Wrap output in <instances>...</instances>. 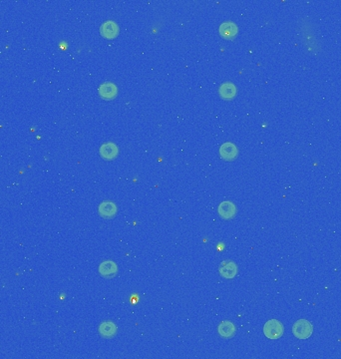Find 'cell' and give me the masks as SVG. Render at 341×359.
I'll return each mask as SVG.
<instances>
[{
	"label": "cell",
	"mask_w": 341,
	"mask_h": 359,
	"mask_svg": "<svg viewBox=\"0 0 341 359\" xmlns=\"http://www.w3.org/2000/svg\"><path fill=\"white\" fill-rule=\"evenodd\" d=\"M284 333L283 323L278 320H270L264 326V334L268 340H279Z\"/></svg>",
	"instance_id": "cell-1"
},
{
	"label": "cell",
	"mask_w": 341,
	"mask_h": 359,
	"mask_svg": "<svg viewBox=\"0 0 341 359\" xmlns=\"http://www.w3.org/2000/svg\"><path fill=\"white\" fill-rule=\"evenodd\" d=\"M313 327L311 323L306 320L297 321L292 326V333L298 340H307L311 336Z\"/></svg>",
	"instance_id": "cell-2"
},
{
	"label": "cell",
	"mask_w": 341,
	"mask_h": 359,
	"mask_svg": "<svg viewBox=\"0 0 341 359\" xmlns=\"http://www.w3.org/2000/svg\"><path fill=\"white\" fill-rule=\"evenodd\" d=\"M219 272L221 277L227 280H232L238 276L239 266L232 261H224L219 266Z\"/></svg>",
	"instance_id": "cell-3"
},
{
	"label": "cell",
	"mask_w": 341,
	"mask_h": 359,
	"mask_svg": "<svg viewBox=\"0 0 341 359\" xmlns=\"http://www.w3.org/2000/svg\"><path fill=\"white\" fill-rule=\"evenodd\" d=\"M98 271L102 278L110 280L117 276L119 272V267L117 264L113 261H104L99 265Z\"/></svg>",
	"instance_id": "cell-4"
},
{
	"label": "cell",
	"mask_w": 341,
	"mask_h": 359,
	"mask_svg": "<svg viewBox=\"0 0 341 359\" xmlns=\"http://www.w3.org/2000/svg\"><path fill=\"white\" fill-rule=\"evenodd\" d=\"M118 213V207L111 201H104L98 207V214L105 220L113 219Z\"/></svg>",
	"instance_id": "cell-5"
},
{
	"label": "cell",
	"mask_w": 341,
	"mask_h": 359,
	"mask_svg": "<svg viewBox=\"0 0 341 359\" xmlns=\"http://www.w3.org/2000/svg\"><path fill=\"white\" fill-rule=\"evenodd\" d=\"M99 154L102 159L112 161L119 156V148L113 142H106L100 147Z\"/></svg>",
	"instance_id": "cell-6"
},
{
	"label": "cell",
	"mask_w": 341,
	"mask_h": 359,
	"mask_svg": "<svg viewBox=\"0 0 341 359\" xmlns=\"http://www.w3.org/2000/svg\"><path fill=\"white\" fill-rule=\"evenodd\" d=\"M237 213H238L237 207L232 202L225 201L221 203L218 207V214L223 220L226 221L231 220L237 216Z\"/></svg>",
	"instance_id": "cell-7"
},
{
	"label": "cell",
	"mask_w": 341,
	"mask_h": 359,
	"mask_svg": "<svg viewBox=\"0 0 341 359\" xmlns=\"http://www.w3.org/2000/svg\"><path fill=\"white\" fill-rule=\"evenodd\" d=\"M220 156L223 160L227 162L236 160L239 156L238 147L230 142L224 143L220 148Z\"/></svg>",
	"instance_id": "cell-8"
},
{
	"label": "cell",
	"mask_w": 341,
	"mask_h": 359,
	"mask_svg": "<svg viewBox=\"0 0 341 359\" xmlns=\"http://www.w3.org/2000/svg\"><path fill=\"white\" fill-rule=\"evenodd\" d=\"M98 93L99 96L103 99V100H113L117 97L118 95V88L115 85V84L111 83V82H106L103 83L100 85L99 89H98Z\"/></svg>",
	"instance_id": "cell-9"
},
{
	"label": "cell",
	"mask_w": 341,
	"mask_h": 359,
	"mask_svg": "<svg viewBox=\"0 0 341 359\" xmlns=\"http://www.w3.org/2000/svg\"><path fill=\"white\" fill-rule=\"evenodd\" d=\"M119 26L112 20H107L101 25L100 33L105 39H114L119 35Z\"/></svg>",
	"instance_id": "cell-10"
},
{
	"label": "cell",
	"mask_w": 341,
	"mask_h": 359,
	"mask_svg": "<svg viewBox=\"0 0 341 359\" xmlns=\"http://www.w3.org/2000/svg\"><path fill=\"white\" fill-rule=\"evenodd\" d=\"M117 325L112 321H104L98 327L99 334L105 340H110L117 334Z\"/></svg>",
	"instance_id": "cell-11"
},
{
	"label": "cell",
	"mask_w": 341,
	"mask_h": 359,
	"mask_svg": "<svg viewBox=\"0 0 341 359\" xmlns=\"http://www.w3.org/2000/svg\"><path fill=\"white\" fill-rule=\"evenodd\" d=\"M218 332L221 337L225 340H229L236 335L237 333V327L231 321H225L221 322L218 326Z\"/></svg>",
	"instance_id": "cell-12"
},
{
	"label": "cell",
	"mask_w": 341,
	"mask_h": 359,
	"mask_svg": "<svg viewBox=\"0 0 341 359\" xmlns=\"http://www.w3.org/2000/svg\"><path fill=\"white\" fill-rule=\"evenodd\" d=\"M219 32L220 35L224 38V39H227V40H231L234 37L238 35L239 29L238 26L234 24L233 22H230V21H227V22H224L220 28H219Z\"/></svg>",
	"instance_id": "cell-13"
},
{
	"label": "cell",
	"mask_w": 341,
	"mask_h": 359,
	"mask_svg": "<svg viewBox=\"0 0 341 359\" xmlns=\"http://www.w3.org/2000/svg\"><path fill=\"white\" fill-rule=\"evenodd\" d=\"M219 94L225 100H231L237 95V87L232 83L226 82L221 85L219 89Z\"/></svg>",
	"instance_id": "cell-14"
}]
</instances>
